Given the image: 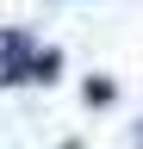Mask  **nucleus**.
Returning <instances> with one entry per match:
<instances>
[{
	"mask_svg": "<svg viewBox=\"0 0 143 149\" xmlns=\"http://www.w3.org/2000/svg\"><path fill=\"white\" fill-rule=\"evenodd\" d=\"M137 143H143V137H137Z\"/></svg>",
	"mask_w": 143,
	"mask_h": 149,
	"instance_id": "f257e3e1",
	"label": "nucleus"
}]
</instances>
